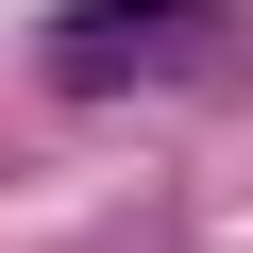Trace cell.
I'll return each mask as SVG.
<instances>
[{"mask_svg":"<svg viewBox=\"0 0 253 253\" xmlns=\"http://www.w3.org/2000/svg\"><path fill=\"white\" fill-rule=\"evenodd\" d=\"M203 34H219V0H68L34 51H51V84H68V101H118V84L203 68Z\"/></svg>","mask_w":253,"mask_h":253,"instance_id":"1","label":"cell"}]
</instances>
